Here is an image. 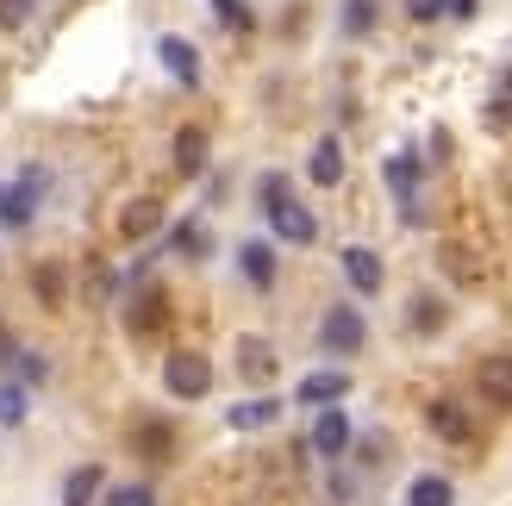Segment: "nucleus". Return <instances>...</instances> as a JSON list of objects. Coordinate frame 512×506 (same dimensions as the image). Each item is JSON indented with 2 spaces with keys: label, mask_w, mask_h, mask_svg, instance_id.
<instances>
[{
  "label": "nucleus",
  "mask_w": 512,
  "mask_h": 506,
  "mask_svg": "<svg viewBox=\"0 0 512 506\" xmlns=\"http://www.w3.org/2000/svg\"><path fill=\"white\" fill-rule=\"evenodd\" d=\"M456 494H450V482L444 475H419L413 488H406V506H450Z\"/></svg>",
  "instance_id": "dca6fc26"
},
{
  "label": "nucleus",
  "mask_w": 512,
  "mask_h": 506,
  "mask_svg": "<svg viewBox=\"0 0 512 506\" xmlns=\"http://www.w3.org/2000/svg\"><path fill=\"white\" fill-rule=\"evenodd\" d=\"M363 338H369V325H363V313H356V307H331V313L319 319V344L331 350V357L363 350Z\"/></svg>",
  "instance_id": "f03ea898"
},
{
  "label": "nucleus",
  "mask_w": 512,
  "mask_h": 506,
  "mask_svg": "<svg viewBox=\"0 0 512 506\" xmlns=\"http://www.w3.org/2000/svg\"><path fill=\"white\" fill-rule=\"evenodd\" d=\"M107 506H157V494H150L144 482H119V488L107 494Z\"/></svg>",
  "instance_id": "b1692460"
},
{
  "label": "nucleus",
  "mask_w": 512,
  "mask_h": 506,
  "mask_svg": "<svg viewBox=\"0 0 512 506\" xmlns=\"http://www.w3.org/2000/svg\"><path fill=\"white\" fill-rule=\"evenodd\" d=\"M38 194H44V169H25L13 188H0V225H32Z\"/></svg>",
  "instance_id": "7ed1b4c3"
},
{
  "label": "nucleus",
  "mask_w": 512,
  "mask_h": 506,
  "mask_svg": "<svg viewBox=\"0 0 512 506\" xmlns=\"http://www.w3.org/2000/svg\"><path fill=\"white\" fill-rule=\"evenodd\" d=\"M200 163H207V132H194V125H188V132L175 138V169H182V175H200Z\"/></svg>",
  "instance_id": "2eb2a0df"
},
{
  "label": "nucleus",
  "mask_w": 512,
  "mask_h": 506,
  "mask_svg": "<svg viewBox=\"0 0 512 506\" xmlns=\"http://www.w3.org/2000/svg\"><path fill=\"white\" fill-rule=\"evenodd\" d=\"M306 175H313L319 188H338V182H344V144H338V138H319V144H313V163H306Z\"/></svg>",
  "instance_id": "9b49d317"
},
{
  "label": "nucleus",
  "mask_w": 512,
  "mask_h": 506,
  "mask_svg": "<svg viewBox=\"0 0 512 506\" xmlns=\"http://www.w3.org/2000/svg\"><path fill=\"white\" fill-rule=\"evenodd\" d=\"M444 13H456V19H469V13H475V0H444Z\"/></svg>",
  "instance_id": "c756f323"
},
{
  "label": "nucleus",
  "mask_w": 512,
  "mask_h": 506,
  "mask_svg": "<svg viewBox=\"0 0 512 506\" xmlns=\"http://www.w3.org/2000/svg\"><path fill=\"white\" fill-rule=\"evenodd\" d=\"M344 394H350V375H344V369H313V375L294 388L300 407H331V400H344Z\"/></svg>",
  "instance_id": "39448f33"
},
{
  "label": "nucleus",
  "mask_w": 512,
  "mask_h": 506,
  "mask_svg": "<svg viewBox=\"0 0 512 506\" xmlns=\"http://www.w3.org/2000/svg\"><path fill=\"white\" fill-rule=\"evenodd\" d=\"M488 125H494V132H512V69L500 75V88L488 100Z\"/></svg>",
  "instance_id": "aec40b11"
},
{
  "label": "nucleus",
  "mask_w": 512,
  "mask_h": 506,
  "mask_svg": "<svg viewBox=\"0 0 512 506\" xmlns=\"http://www.w3.org/2000/svg\"><path fill=\"white\" fill-rule=\"evenodd\" d=\"M313 450H319V457H344V450H350V419H344V407H319V419H313Z\"/></svg>",
  "instance_id": "423d86ee"
},
{
  "label": "nucleus",
  "mask_w": 512,
  "mask_h": 506,
  "mask_svg": "<svg viewBox=\"0 0 512 506\" xmlns=\"http://www.w3.org/2000/svg\"><path fill=\"white\" fill-rule=\"evenodd\" d=\"M213 13H219L225 25H250V7H244V0H213Z\"/></svg>",
  "instance_id": "a878e982"
},
{
  "label": "nucleus",
  "mask_w": 512,
  "mask_h": 506,
  "mask_svg": "<svg viewBox=\"0 0 512 506\" xmlns=\"http://www.w3.org/2000/svg\"><path fill=\"white\" fill-rule=\"evenodd\" d=\"M269 225H275V238H288V244H313L319 238V219L300 207V200H275L269 207Z\"/></svg>",
  "instance_id": "20e7f679"
},
{
  "label": "nucleus",
  "mask_w": 512,
  "mask_h": 506,
  "mask_svg": "<svg viewBox=\"0 0 512 506\" xmlns=\"http://www.w3.org/2000/svg\"><path fill=\"white\" fill-rule=\"evenodd\" d=\"M406 13H413V19H438L444 0H406Z\"/></svg>",
  "instance_id": "c85d7f7f"
},
{
  "label": "nucleus",
  "mask_w": 512,
  "mask_h": 506,
  "mask_svg": "<svg viewBox=\"0 0 512 506\" xmlns=\"http://www.w3.org/2000/svg\"><path fill=\"white\" fill-rule=\"evenodd\" d=\"M344 275H350L356 294H375V288H381V257H375L369 244H350V250H344Z\"/></svg>",
  "instance_id": "1a4fd4ad"
},
{
  "label": "nucleus",
  "mask_w": 512,
  "mask_h": 506,
  "mask_svg": "<svg viewBox=\"0 0 512 506\" xmlns=\"http://www.w3.org/2000/svg\"><path fill=\"white\" fill-rule=\"evenodd\" d=\"M431 432H444L450 444H469L475 425H469V413L456 407V400H431Z\"/></svg>",
  "instance_id": "ddd939ff"
},
{
  "label": "nucleus",
  "mask_w": 512,
  "mask_h": 506,
  "mask_svg": "<svg viewBox=\"0 0 512 506\" xmlns=\"http://www.w3.org/2000/svg\"><path fill=\"white\" fill-rule=\"evenodd\" d=\"M157 219H163V213H157V200H138V207L125 213V238H144V232H150Z\"/></svg>",
  "instance_id": "5701e85b"
},
{
  "label": "nucleus",
  "mask_w": 512,
  "mask_h": 506,
  "mask_svg": "<svg viewBox=\"0 0 512 506\" xmlns=\"http://www.w3.org/2000/svg\"><path fill=\"white\" fill-rule=\"evenodd\" d=\"M163 388L175 400H200V394L213 388V363L200 357V350H175V357L163 363Z\"/></svg>",
  "instance_id": "f257e3e1"
},
{
  "label": "nucleus",
  "mask_w": 512,
  "mask_h": 506,
  "mask_svg": "<svg viewBox=\"0 0 512 506\" xmlns=\"http://www.w3.org/2000/svg\"><path fill=\"white\" fill-rule=\"evenodd\" d=\"M94 494H100V469H94V463H88V469H75L69 482H63V506H88Z\"/></svg>",
  "instance_id": "a211bd4d"
},
{
  "label": "nucleus",
  "mask_w": 512,
  "mask_h": 506,
  "mask_svg": "<svg viewBox=\"0 0 512 506\" xmlns=\"http://www.w3.org/2000/svg\"><path fill=\"white\" fill-rule=\"evenodd\" d=\"M369 25H375V0H344V32L363 38Z\"/></svg>",
  "instance_id": "4be33fe9"
},
{
  "label": "nucleus",
  "mask_w": 512,
  "mask_h": 506,
  "mask_svg": "<svg viewBox=\"0 0 512 506\" xmlns=\"http://www.w3.org/2000/svg\"><path fill=\"white\" fill-rule=\"evenodd\" d=\"M238 363H244V375H256V382H263V375L275 369V350H269L263 338H244V344H238Z\"/></svg>",
  "instance_id": "6ab92c4d"
},
{
  "label": "nucleus",
  "mask_w": 512,
  "mask_h": 506,
  "mask_svg": "<svg viewBox=\"0 0 512 506\" xmlns=\"http://www.w3.org/2000/svg\"><path fill=\"white\" fill-rule=\"evenodd\" d=\"M275 419H281V400H269V394L238 400V407L225 413V425H232V432H263V425H275Z\"/></svg>",
  "instance_id": "6e6552de"
},
{
  "label": "nucleus",
  "mask_w": 512,
  "mask_h": 506,
  "mask_svg": "<svg viewBox=\"0 0 512 506\" xmlns=\"http://www.w3.org/2000/svg\"><path fill=\"white\" fill-rule=\"evenodd\" d=\"M25 13H32V0H0V25H7V32H19Z\"/></svg>",
  "instance_id": "393cba45"
},
{
  "label": "nucleus",
  "mask_w": 512,
  "mask_h": 506,
  "mask_svg": "<svg viewBox=\"0 0 512 506\" xmlns=\"http://www.w3.org/2000/svg\"><path fill=\"white\" fill-rule=\"evenodd\" d=\"M38 294L57 307V300H63V275H57V269H38Z\"/></svg>",
  "instance_id": "bb28decb"
},
{
  "label": "nucleus",
  "mask_w": 512,
  "mask_h": 506,
  "mask_svg": "<svg viewBox=\"0 0 512 506\" xmlns=\"http://www.w3.org/2000/svg\"><path fill=\"white\" fill-rule=\"evenodd\" d=\"M475 388L494 400V407H512V357H488L475 369Z\"/></svg>",
  "instance_id": "f8f14e48"
},
{
  "label": "nucleus",
  "mask_w": 512,
  "mask_h": 506,
  "mask_svg": "<svg viewBox=\"0 0 512 506\" xmlns=\"http://www.w3.org/2000/svg\"><path fill=\"white\" fill-rule=\"evenodd\" d=\"M275 200H288V175H263V207H275Z\"/></svg>",
  "instance_id": "cd10ccee"
},
{
  "label": "nucleus",
  "mask_w": 512,
  "mask_h": 506,
  "mask_svg": "<svg viewBox=\"0 0 512 506\" xmlns=\"http://www.w3.org/2000/svg\"><path fill=\"white\" fill-rule=\"evenodd\" d=\"M238 263H244V275H250L256 288H269V282H275V250H269V244H244V250H238Z\"/></svg>",
  "instance_id": "4468645a"
},
{
  "label": "nucleus",
  "mask_w": 512,
  "mask_h": 506,
  "mask_svg": "<svg viewBox=\"0 0 512 506\" xmlns=\"http://www.w3.org/2000/svg\"><path fill=\"white\" fill-rule=\"evenodd\" d=\"M157 57H163V69H169L182 88L200 82V57H194V44H188V38H163V44H157Z\"/></svg>",
  "instance_id": "9d476101"
},
{
  "label": "nucleus",
  "mask_w": 512,
  "mask_h": 506,
  "mask_svg": "<svg viewBox=\"0 0 512 506\" xmlns=\"http://www.w3.org/2000/svg\"><path fill=\"white\" fill-rule=\"evenodd\" d=\"M388 188L400 194V207H406V219H419V157H388Z\"/></svg>",
  "instance_id": "0eeeda50"
},
{
  "label": "nucleus",
  "mask_w": 512,
  "mask_h": 506,
  "mask_svg": "<svg viewBox=\"0 0 512 506\" xmlns=\"http://www.w3.org/2000/svg\"><path fill=\"white\" fill-rule=\"evenodd\" d=\"M25 413H32L25 382H0V425H25Z\"/></svg>",
  "instance_id": "f3484780"
},
{
  "label": "nucleus",
  "mask_w": 512,
  "mask_h": 506,
  "mask_svg": "<svg viewBox=\"0 0 512 506\" xmlns=\"http://www.w3.org/2000/svg\"><path fill=\"white\" fill-rule=\"evenodd\" d=\"M169 250H188V257H207V232H200L194 219H182V225L169 232Z\"/></svg>",
  "instance_id": "412c9836"
}]
</instances>
